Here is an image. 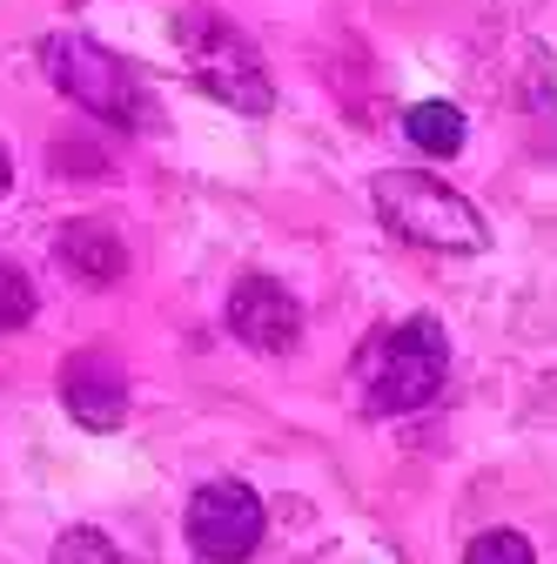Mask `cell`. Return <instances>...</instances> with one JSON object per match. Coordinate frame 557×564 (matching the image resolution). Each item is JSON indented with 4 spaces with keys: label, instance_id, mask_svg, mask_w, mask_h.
<instances>
[{
    "label": "cell",
    "instance_id": "cell-3",
    "mask_svg": "<svg viewBox=\"0 0 557 564\" xmlns=\"http://www.w3.org/2000/svg\"><path fill=\"white\" fill-rule=\"evenodd\" d=\"M41 67L67 101H81L88 115H101L114 128H149L155 121V95L134 82V67L121 54H108L101 41H88V34H47Z\"/></svg>",
    "mask_w": 557,
    "mask_h": 564
},
{
    "label": "cell",
    "instance_id": "cell-7",
    "mask_svg": "<svg viewBox=\"0 0 557 564\" xmlns=\"http://www.w3.org/2000/svg\"><path fill=\"white\" fill-rule=\"evenodd\" d=\"M229 329H236L249 349L283 357V349L303 336V303L283 290V282H269V275H242L236 290H229Z\"/></svg>",
    "mask_w": 557,
    "mask_h": 564
},
{
    "label": "cell",
    "instance_id": "cell-5",
    "mask_svg": "<svg viewBox=\"0 0 557 564\" xmlns=\"http://www.w3.org/2000/svg\"><path fill=\"white\" fill-rule=\"evenodd\" d=\"M188 544L208 564H242L262 544V498L249 484H236V477L201 484L188 498Z\"/></svg>",
    "mask_w": 557,
    "mask_h": 564
},
{
    "label": "cell",
    "instance_id": "cell-2",
    "mask_svg": "<svg viewBox=\"0 0 557 564\" xmlns=\"http://www.w3.org/2000/svg\"><path fill=\"white\" fill-rule=\"evenodd\" d=\"M444 370H450V343H444L437 316H403V323L376 329L370 349L357 357L363 403L383 410V416L390 410H424L444 390Z\"/></svg>",
    "mask_w": 557,
    "mask_h": 564
},
{
    "label": "cell",
    "instance_id": "cell-10",
    "mask_svg": "<svg viewBox=\"0 0 557 564\" xmlns=\"http://www.w3.org/2000/svg\"><path fill=\"white\" fill-rule=\"evenodd\" d=\"M463 564H537V551L524 531H483V538H470Z\"/></svg>",
    "mask_w": 557,
    "mask_h": 564
},
{
    "label": "cell",
    "instance_id": "cell-8",
    "mask_svg": "<svg viewBox=\"0 0 557 564\" xmlns=\"http://www.w3.org/2000/svg\"><path fill=\"white\" fill-rule=\"evenodd\" d=\"M54 256L67 262V275H81V282H114L128 269V249L101 229V223H75V229H61Z\"/></svg>",
    "mask_w": 557,
    "mask_h": 564
},
{
    "label": "cell",
    "instance_id": "cell-9",
    "mask_svg": "<svg viewBox=\"0 0 557 564\" xmlns=\"http://www.w3.org/2000/svg\"><path fill=\"white\" fill-rule=\"evenodd\" d=\"M403 128H409V141H416L424 155L463 149V108H457V101H416V108L403 115Z\"/></svg>",
    "mask_w": 557,
    "mask_h": 564
},
{
    "label": "cell",
    "instance_id": "cell-1",
    "mask_svg": "<svg viewBox=\"0 0 557 564\" xmlns=\"http://www.w3.org/2000/svg\"><path fill=\"white\" fill-rule=\"evenodd\" d=\"M370 202L390 236L416 242V249H437V256H483L491 249V229H483V216L437 175L424 169H383L370 182Z\"/></svg>",
    "mask_w": 557,
    "mask_h": 564
},
{
    "label": "cell",
    "instance_id": "cell-4",
    "mask_svg": "<svg viewBox=\"0 0 557 564\" xmlns=\"http://www.w3.org/2000/svg\"><path fill=\"white\" fill-rule=\"evenodd\" d=\"M175 41H182V61H188L201 95H216L236 115H269L275 108V82H269V67H262V54L249 47L242 28L195 8V14H175Z\"/></svg>",
    "mask_w": 557,
    "mask_h": 564
},
{
    "label": "cell",
    "instance_id": "cell-6",
    "mask_svg": "<svg viewBox=\"0 0 557 564\" xmlns=\"http://www.w3.org/2000/svg\"><path fill=\"white\" fill-rule=\"evenodd\" d=\"M61 403L67 416L81 423V431H121L128 416V377L108 349H75V357L61 364Z\"/></svg>",
    "mask_w": 557,
    "mask_h": 564
},
{
    "label": "cell",
    "instance_id": "cell-13",
    "mask_svg": "<svg viewBox=\"0 0 557 564\" xmlns=\"http://www.w3.org/2000/svg\"><path fill=\"white\" fill-rule=\"evenodd\" d=\"M8 182H14V162H8V149H0V195H8Z\"/></svg>",
    "mask_w": 557,
    "mask_h": 564
},
{
    "label": "cell",
    "instance_id": "cell-12",
    "mask_svg": "<svg viewBox=\"0 0 557 564\" xmlns=\"http://www.w3.org/2000/svg\"><path fill=\"white\" fill-rule=\"evenodd\" d=\"M54 564H114V544H108L101 531L75 524V531H61V544H54Z\"/></svg>",
    "mask_w": 557,
    "mask_h": 564
},
{
    "label": "cell",
    "instance_id": "cell-11",
    "mask_svg": "<svg viewBox=\"0 0 557 564\" xmlns=\"http://www.w3.org/2000/svg\"><path fill=\"white\" fill-rule=\"evenodd\" d=\"M34 316V282L21 262H0V329H21Z\"/></svg>",
    "mask_w": 557,
    "mask_h": 564
}]
</instances>
